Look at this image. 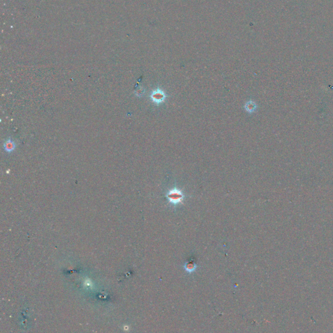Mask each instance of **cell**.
Wrapping results in <instances>:
<instances>
[{
	"instance_id": "cell-1",
	"label": "cell",
	"mask_w": 333,
	"mask_h": 333,
	"mask_svg": "<svg viewBox=\"0 0 333 333\" xmlns=\"http://www.w3.org/2000/svg\"><path fill=\"white\" fill-rule=\"evenodd\" d=\"M166 198L172 205H178L183 202L184 199V194L182 192L181 190L174 187L170 189L166 193Z\"/></svg>"
},
{
	"instance_id": "cell-2",
	"label": "cell",
	"mask_w": 333,
	"mask_h": 333,
	"mask_svg": "<svg viewBox=\"0 0 333 333\" xmlns=\"http://www.w3.org/2000/svg\"><path fill=\"white\" fill-rule=\"evenodd\" d=\"M166 97L167 96L166 93L160 88H157L156 89L154 90L150 96L151 101L157 105H161V103L165 102Z\"/></svg>"
},
{
	"instance_id": "cell-3",
	"label": "cell",
	"mask_w": 333,
	"mask_h": 333,
	"mask_svg": "<svg viewBox=\"0 0 333 333\" xmlns=\"http://www.w3.org/2000/svg\"><path fill=\"white\" fill-rule=\"evenodd\" d=\"M244 109L249 113H253L256 111L257 109V105L253 100H249V101H248L245 103Z\"/></svg>"
},
{
	"instance_id": "cell-4",
	"label": "cell",
	"mask_w": 333,
	"mask_h": 333,
	"mask_svg": "<svg viewBox=\"0 0 333 333\" xmlns=\"http://www.w3.org/2000/svg\"><path fill=\"white\" fill-rule=\"evenodd\" d=\"M4 148H5V150H6V151L9 152H11L12 151H13V150H14L15 144L11 139H9L5 143Z\"/></svg>"
},
{
	"instance_id": "cell-5",
	"label": "cell",
	"mask_w": 333,
	"mask_h": 333,
	"mask_svg": "<svg viewBox=\"0 0 333 333\" xmlns=\"http://www.w3.org/2000/svg\"><path fill=\"white\" fill-rule=\"evenodd\" d=\"M184 268L186 270V271L189 273H192L195 271L196 265L195 263L193 262H188L185 264Z\"/></svg>"
}]
</instances>
